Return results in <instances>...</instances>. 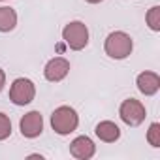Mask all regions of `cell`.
Wrapping results in <instances>:
<instances>
[{"label": "cell", "mask_w": 160, "mask_h": 160, "mask_svg": "<svg viewBox=\"0 0 160 160\" xmlns=\"http://www.w3.org/2000/svg\"><path fill=\"white\" fill-rule=\"evenodd\" d=\"M12 136V121L6 113H0V141H4Z\"/></svg>", "instance_id": "obj_13"}, {"label": "cell", "mask_w": 160, "mask_h": 160, "mask_svg": "<svg viewBox=\"0 0 160 160\" xmlns=\"http://www.w3.org/2000/svg\"><path fill=\"white\" fill-rule=\"evenodd\" d=\"M85 2H89V4H100V2H104V0H85Z\"/></svg>", "instance_id": "obj_16"}, {"label": "cell", "mask_w": 160, "mask_h": 160, "mask_svg": "<svg viewBox=\"0 0 160 160\" xmlns=\"http://www.w3.org/2000/svg\"><path fill=\"white\" fill-rule=\"evenodd\" d=\"M36 96V87L30 79L17 77L10 87V100L15 106H28Z\"/></svg>", "instance_id": "obj_5"}, {"label": "cell", "mask_w": 160, "mask_h": 160, "mask_svg": "<svg viewBox=\"0 0 160 160\" xmlns=\"http://www.w3.org/2000/svg\"><path fill=\"white\" fill-rule=\"evenodd\" d=\"M4 85H6V73H4V70H2V68H0V92H2Z\"/></svg>", "instance_id": "obj_15"}, {"label": "cell", "mask_w": 160, "mask_h": 160, "mask_svg": "<svg viewBox=\"0 0 160 160\" xmlns=\"http://www.w3.org/2000/svg\"><path fill=\"white\" fill-rule=\"evenodd\" d=\"M51 126L58 136H68L77 130L79 126V115L70 106H60L51 115Z\"/></svg>", "instance_id": "obj_2"}, {"label": "cell", "mask_w": 160, "mask_h": 160, "mask_svg": "<svg viewBox=\"0 0 160 160\" xmlns=\"http://www.w3.org/2000/svg\"><path fill=\"white\" fill-rule=\"evenodd\" d=\"M96 152V145L89 136H79L70 143V154L79 160H89Z\"/></svg>", "instance_id": "obj_8"}, {"label": "cell", "mask_w": 160, "mask_h": 160, "mask_svg": "<svg viewBox=\"0 0 160 160\" xmlns=\"http://www.w3.org/2000/svg\"><path fill=\"white\" fill-rule=\"evenodd\" d=\"M136 85H138V89H139L141 94L152 96V94H156L158 89H160V77H158V73H154V72H141V73L138 75V79H136Z\"/></svg>", "instance_id": "obj_9"}, {"label": "cell", "mask_w": 160, "mask_h": 160, "mask_svg": "<svg viewBox=\"0 0 160 160\" xmlns=\"http://www.w3.org/2000/svg\"><path fill=\"white\" fill-rule=\"evenodd\" d=\"M104 49H106V55H108L109 58L122 60V58L130 57V53H132V49H134V42H132V38H130L126 32L115 30V32H111V34L106 38Z\"/></svg>", "instance_id": "obj_1"}, {"label": "cell", "mask_w": 160, "mask_h": 160, "mask_svg": "<svg viewBox=\"0 0 160 160\" xmlns=\"http://www.w3.org/2000/svg\"><path fill=\"white\" fill-rule=\"evenodd\" d=\"M17 27V12L13 8H0V32H12Z\"/></svg>", "instance_id": "obj_11"}, {"label": "cell", "mask_w": 160, "mask_h": 160, "mask_svg": "<svg viewBox=\"0 0 160 160\" xmlns=\"http://www.w3.org/2000/svg\"><path fill=\"white\" fill-rule=\"evenodd\" d=\"M145 21H147V25H149L151 30L158 32V30H160V6H152V8L147 12Z\"/></svg>", "instance_id": "obj_12"}, {"label": "cell", "mask_w": 160, "mask_h": 160, "mask_svg": "<svg viewBox=\"0 0 160 160\" xmlns=\"http://www.w3.org/2000/svg\"><path fill=\"white\" fill-rule=\"evenodd\" d=\"M147 141H149L151 147H160V124H158V122H152V124L149 126Z\"/></svg>", "instance_id": "obj_14"}, {"label": "cell", "mask_w": 160, "mask_h": 160, "mask_svg": "<svg viewBox=\"0 0 160 160\" xmlns=\"http://www.w3.org/2000/svg\"><path fill=\"white\" fill-rule=\"evenodd\" d=\"M119 117H121V121H122L124 124H128V126H139V124L145 121L147 111H145V106H143L139 100L128 98V100H124V102L121 104V108H119Z\"/></svg>", "instance_id": "obj_4"}, {"label": "cell", "mask_w": 160, "mask_h": 160, "mask_svg": "<svg viewBox=\"0 0 160 160\" xmlns=\"http://www.w3.org/2000/svg\"><path fill=\"white\" fill-rule=\"evenodd\" d=\"M68 73H70V62H68L64 57H55V58H51V60L45 64V68H43V75H45L47 81H51V83L62 81Z\"/></svg>", "instance_id": "obj_7"}, {"label": "cell", "mask_w": 160, "mask_h": 160, "mask_svg": "<svg viewBox=\"0 0 160 160\" xmlns=\"http://www.w3.org/2000/svg\"><path fill=\"white\" fill-rule=\"evenodd\" d=\"M0 2H4V0H0Z\"/></svg>", "instance_id": "obj_17"}, {"label": "cell", "mask_w": 160, "mask_h": 160, "mask_svg": "<svg viewBox=\"0 0 160 160\" xmlns=\"http://www.w3.org/2000/svg\"><path fill=\"white\" fill-rule=\"evenodd\" d=\"M94 132H96V136H98L102 141H106V143H115V141L121 138V128H119L115 122H111V121H102V122H98L96 128H94Z\"/></svg>", "instance_id": "obj_10"}, {"label": "cell", "mask_w": 160, "mask_h": 160, "mask_svg": "<svg viewBox=\"0 0 160 160\" xmlns=\"http://www.w3.org/2000/svg\"><path fill=\"white\" fill-rule=\"evenodd\" d=\"M62 40L72 51H81L89 43V28L81 21H72L62 28Z\"/></svg>", "instance_id": "obj_3"}, {"label": "cell", "mask_w": 160, "mask_h": 160, "mask_svg": "<svg viewBox=\"0 0 160 160\" xmlns=\"http://www.w3.org/2000/svg\"><path fill=\"white\" fill-rule=\"evenodd\" d=\"M19 130L25 138L32 139V138H38L42 132H43V117L40 111H28L25 117H21L19 121Z\"/></svg>", "instance_id": "obj_6"}]
</instances>
